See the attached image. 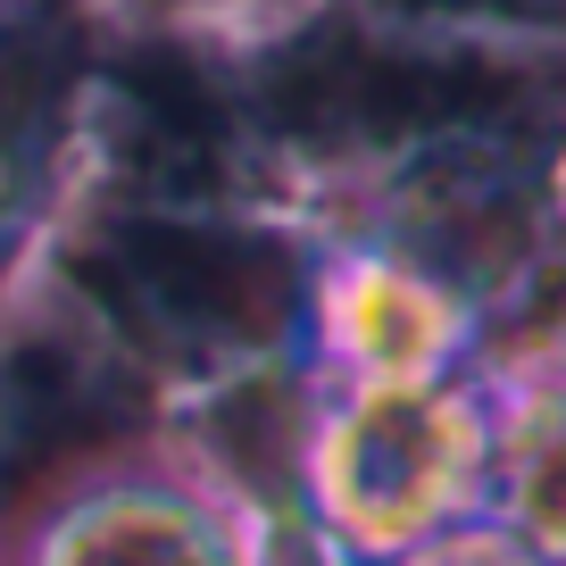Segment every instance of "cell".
Instances as JSON below:
<instances>
[{
    "label": "cell",
    "mask_w": 566,
    "mask_h": 566,
    "mask_svg": "<svg viewBox=\"0 0 566 566\" xmlns=\"http://www.w3.org/2000/svg\"><path fill=\"white\" fill-rule=\"evenodd\" d=\"M450 433L442 408H367V424H358V450H350V475L358 492H367L375 516H408L424 492H433V475H450Z\"/></svg>",
    "instance_id": "3957f363"
},
{
    "label": "cell",
    "mask_w": 566,
    "mask_h": 566,
    "mask_svg": "<svg viewBox=\"0 0 566 566\" xmlns=\"http://www.w3.org/2000/svg\"><path fill=\"white\" fill-rule=\"evenodd\" d=\"M375 9L492 34V42H525V51H566V0H375Z\"/></svg>",
    "instance_id": "277c9868"
},
{
    "label": "cell",
    "mask_w": 566,
    "mask_h": 566,
    "mask_svg": "<svg viewBox=\"0 0 566 566\" xmlns=\"http://www.w3.org/2000/svg\"><path fill=\"white\" fill-rule=\"evenodd\" d=\"M75 283L134 358L217 375L308 325V266L242 200H117L75 233Z\"/></svg>",
    "instance_id": "6da1fadb"
},
{
    "label": "cell",
    "mask_w": 566,
    "mask_h": 566,
    "mask_svg": "<svg viewBox=\"0 0 566 566\" xmlns=\"http://www.w3.org/2000/svg\"><path fill=\"white\" fill-rule=\"evenodd\" d=\"M75 566H217V558H209V542H200L184 516H167V509H117L84 542V558H75Z\"/></svg>",
    "instance_id": "5b68a950"
},
{
    "label": "cell",
    "mask_w": 566,
    "mask_h": 566,
    "mask_svg": "<svg viewBox=\"0 0 566 566\" xmlns=\"http://www.w3.org/2000/svg\"><path fill=\"white\" fill-rule=\"evenodd\" d=\"M84 25L67 0H0V242L25 226L84 117Z\"/></svg>",
    "instance_id": "7a4b0ae2"
}]
</instances>
